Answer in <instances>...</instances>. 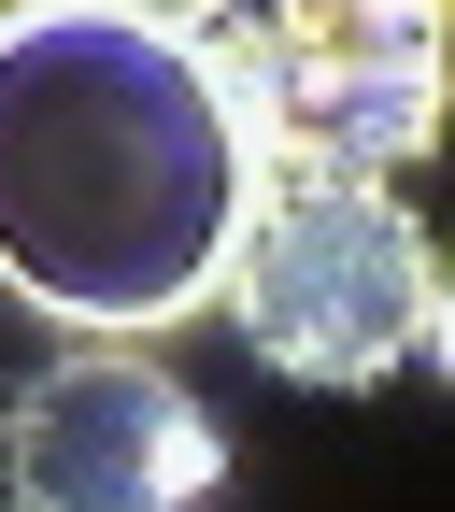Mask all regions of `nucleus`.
I'll list each match as a JSON object with an SVG mask.
<instances>
[{
    "instance_id": "nucleus-2",
    "label": "nucleus",
    "mask_w": 455,
    "mask_h": 512,
    "mask_svg": "<svg viewBox=\"0 0 455 512\" xmlns=\"http://www.w3.org/2000/svg\"><path fill=\"white\" fill-rule=\"evenodd\" d=\"M214 313L285 384H399V370H441V328H455L427 214L356 171H242Z\"/></svg>"
},
{
    "instance_id": "nucleus-4",
    "label": "nucleus",
    "mask_w": 455,
    "mask_h": 512,
    "mask_svg": "<svg viewBox=\"0 0 455 512\" xmlns=\"http://www.w3.org/2000/svg\"><path fill=\"white\" fill-rule=\"evenodd\" d=\"M0 484L15 512H200L228 484V427L157 356L72 342L0 399Z\"/></svg>"
},
{
    "instance_id": "nucleus-3",
    "label": "nucleus",
    "mask_w": 455,
    "mask_h": 512,
    "mask_svg": "<svg viewBox=\"0 0 455 512\" xmlns=\"http://www.w3.org/2000/svg\"><path fill=\"white\" fill-rule=\"evenodd\" d=\"M185 57L214 72L256 171H356L399 185L441 143V0H285V15H200Z\"/></svg>"
},
{
    "instance_id": "nucleus-1",
    "label": "nucleus",
    "mask_w": 455,
    "mask_h": 512,
    "mask_svg": "<svg viewBox=\"0 0 455 512\" xmlns=\"http://www.w3.org/2000/svg\"><path fill=\"white\" fill-rule=\"evenodd\" d=\"M242 128L171 15L29 0L0 15V285L86 342H143L214 299Z\"/></svg>"
}]
</instances>
